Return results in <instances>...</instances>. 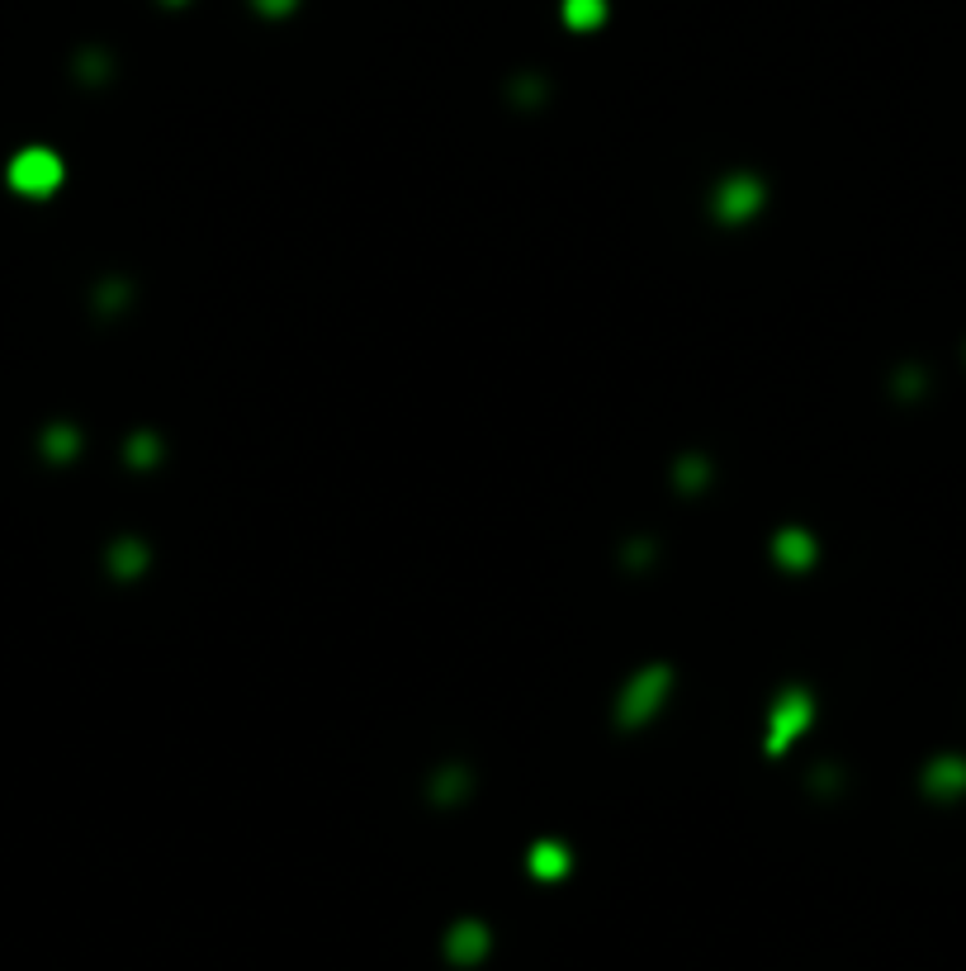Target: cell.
Instances as JSON below:
<instances>
[{
    "label": "cell",
    "instance_id": "obj_1",
    "mask_svg": "<svg viewBox=\"0 0 966 971\" xmlns=\"http://www.w3.org/2000/svg\"><path fill=\"white\" fill-rule=\"evenodd\" d=\"M57 181H62V162L47 148H29L10 162V185L20 195H53Z\"/></svg>",
    "mask_w": 966,
    "mask_h": 971
},
{
    "label": "cell",
    "instance_id": "obj_2",
    "mask_svg": "<svg viewBox=\"0 0 966 971\" xmlns=\"http://www.w3.org/2000/svg\"><path fill=\"white\" fill-rule=\"evenodd\" d=\"M805 715H811V711H805L801 697H786V702L778 706V725H772V749H782V740L796 735V730L805 725Z\"/></svg>",
    "mask_w": 966,
    "mask_h": 971
},
{
    "label": "cell",
    "instance_id": "obj_3",
    "mask_svg": "<svg viewBox=\"0 0 966 971\" xmlns=\"http://www.w3.org/2000/svg\"><path fill=\"white\" fill-rule=\"evenodd\" d=\"M564 20L574 29H593L601 20V0H564Z\"/></svg>",
    "mask_w": 966,
    "mask_h": 971
},
{
    "label": "cell",
    "instance_id": "obj_4",
    "mask_svg": "<svg viewBox=\"0 0 966 971\" xmlns=\"http://www.w3.org/2000/svg\"><path fill=\"white\" fill-rule=\"evenodd\" d=\"M535 872H545V877H550V872H564V853L560 849H541V853H535Z\"/></svg>",
    "mask_w": 966,
    "mask_h": 971
},
{
    "label": "cell",
    "instance_id": "obj_5",
    "mask_svg": "<svg viewBox=\"0 0 966 971\" xmlns=\"http://www.w3.org/2000/svg\"><path fill=\"white\" fill-rule=\"evenodd\" d=\"M257 6H261L265 14H284V10H294V0H257Z\"/></svg>",
    "mask_w": 966,
    "mask_h": 971
}]
</instances>
